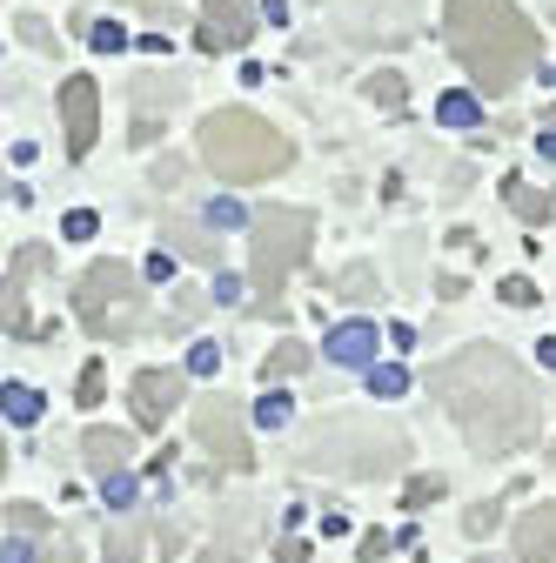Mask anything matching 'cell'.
<instances>
[{
  "mask_svg": "<svg viewBox=\"0 0 556 563\" xmlns=\"http://www.w3.org/2000/svg\"><path fill=\"white\" fill-rule=\"evenodd\" d=\"M430 396L449 409V422L469 437L476 456H510L536 437L543 422V402H536V383L523 376L516 356H503L497 342H469L456 356H443L430 376Z\"/></svg>",
  "mask_w": 556,
  "mask_h": 563,
  "instance_id": "cell-1",
  "label": "cell"
},
{
  "mask_svg": "<svg viewBox=\"0 0 556 563\" xmlns=\"http://www.w3.org/2000/svg\"><path fill=\"white\" fill-rule=\"evenodd\" d=\"M443 34H449V54L463 60V75L476 81V95L516 88L536 60V27L523 21L516 0H443Z\"/></svg>",
  "mask_w": 556,
  "mask_h": 563,
  "instance_id": "cell-2",
  "label": "cell"
},
{
  "mask_svg": "<svg viewBox=\"0 0 556 563\" xmlns=\"http://www.w3.org/2000/svg\"><path fill=\"white\" fill-rule=\"evenodd\" d=\"M201 162L215 168L229 188H248V181H268L296 162V148L282 141V128H268L255 108H215L201 121Z\"/></svg>",
  "mask_w": 556,
  "mask_h": 563,
  "instance_id": "cell-3",
  "label": "cell"
},
{
  "mask_svg": "<svg viewBox=\"0 0 556 563\" xmlns=\"http://www.w3.org/2000/svg\"><path fill=\"white\" fill-rule=\"evenodd\" d=\"M255 262H248V275H255V309H282V289H289V275L302 268V255H309V242H315V216L309 208H262L255 216Z\"/></svg>",
  "mask_w": 556,
  "mask_h": 563,
  "instance_id": "cell-4",
  "label": "cell"
},
{
  "mask_svg": "<svg viewBox=\"0 0 556 563\" xmlns=\"http://www.w3.org/2000/svg\"><path fill=\"white\" fill-rule=\"evenodd\" d=\"M142 275L134 268H121V262H94L81 282H75V322L88 329V335H101V342H114V335H134L142 329Z\"/></svg>",
  "mask_w": 556,
  "mask_h": 563,
  "instance_id": "cell-5",
  "label": "cell"
},
{
  "mask_svg": "<svg viewBox=\"0 0 556 563\" xmlns=\"http://www.w3.org/2000/svg\"><path fill=\"white\" fill-rule=\"evenodd\" d=\"M342 450V476H382V470H396L402 463V437L396 430H369V422H349V416H329V422H315L309 430V443H302V456H309V470L322 463V456H335Z\"/></svg>",
  "mask_w": 556,
  "mask_h": 563,
  "instance_id": "cell-6",
  "label": "cell"
},
{
  "mask_svg": "<svg viewBox=\"0 0 556 563\" xmlns=\"http://www.w3.org/2000/svg\"><path fill=\"white\" fill-rule=\"evenodd\" d=\"M194 437H201V450L215 456V463H229V470H255L248 422H242V409H235L229 396H208V402H194Z\"/></svg>",
  "mask_w": 556,
  "mask_h": 563,
  "instance_id": "cell-7",
  "label": "cell"
},
{
  "mask_svg": "<svg viewBox=\"0 0 556 563\" xmlns=\"http://www.w3.org/2000/svg\"><path fill=\"white\" fill-rule=\"evenodd\" d=\"M60 134H67V155H88L94 148V134H101V88L88 75H67L60 88Z\"/></svg>",
  "mask_w": 556,
  "mask_h": 563,
  "instance_id": "cell-8",
  "label": "cell"
},
{
  "mask_svg": "<svg viewBox=\"0 0 556 563\" xmlns=\"http://www.w3.org/2000/svg\"><path fill=\"white\" fill-rule=\"evenodd\" d=\"M181 396H188V369H142L127 383V402H134V422H142V430H162Z\"/></svg>",
  "mask_w": 556,
  "mask_h": 563,
  "instance_id": "cell-9",
  "label": "cell"
},
{
  "mask_svg": "<svg viewBox=\"0 0 556 563\" xmlns=\"http://www.w3.org/2000/svg\"><path fill=\"white\" fill-rule=\"evenodd\" d=\"M255 41V8L248 0H201V54H229Z\"/></svg>",
  "mask_w": 556,
  "mask_h": 563,
  "instance_id": "cell-10",
  "label": "cell"
},
{
  "mask_svg": "<svg viewBox=\"0 0 556 563\" xmlns=\"http://www.w3.org/2000/svg\"><path fill=\"white\" fill-rule=\"evenodd\" d=\"M376 349H382L376 322H329L322 356H329L335 369H376Z\"/></svg>",
  "mask_w": 556,
  "mask_h": 563,
  "instance_id": "cell-11",
  "label": "cell"
},
{
  "mask_svg": "<svg viewBox=\"0 0 556 563\" xmlns=\"http://www.w3.org/2000/svg\"><path fill=\"white\" fill-rule=\"evenodd\" d=\"M516 556L523 563H556V504H536L530 517H516Z\"/></svg>",
  "mask_w": 556,
  "mask_h": 563,
  "instance_id": "cell-12",
  "label": "cell"
},
{
  "mask_svg": "<svg viewBox=\"0 0 556 563\" xmlns=\"http://www.w3.org/2000/svg\"><path fill=\"white\" fill-rule=\"evenodd\" d=\"M81 456L108 476V470H121V463L134 456V430H88V437H81Z\"/></svg>",
  "mask_w": 556,
  "mask_h": 563,
  "instance_id": "cell-13",
  "label": "cell"
},
{
  "mask_svg": "<svg viewBox=\"0 0 556 563\" xmlns=\"http://www.w3.org/2000/svg\"><path fill=\"white\" fill-rule=\"evenodd\" d=\"M309 363H315V356H309V342H296V335H282V342H275V349H268V356H262V376H268V383H282V376H302Z\"/></svg>",
  "mask_w": 556,
  "mask_h": 563,
  "instance_id": "cell-14",
  "label": "cell"
},
{
  "mask_svg": "<svg viewBox=\"0 0 556 563\" xmlns=\"http://www.w3.org/2000/svg\"><path fill=\"white\" fill-rule=\"evenodd\" d=\"M503 195H510V208H516V222H523V229H543V222H549V195H536L530 181H516V175H510V181H503Z\"/></svg>",
  "mask_w": 556,
  "mask_h": 563,
  "instance_id": "cell-15",
  "label": "cell"
},
{
  "mask_svg": "<svg viewBox=\"0 0 556 563\" xmlns=\"http://www.w3.org/2000/svg\"><path fill=\"white\" fill-rule=\"evenodd\" d=\"M0 409H8V422H14V430H27V422H41V389H34V383H8Z\"/></svg>",
  "mask_w": 556,
  "mask_h": 563,
  "instance_id": "cell-16",
  "label": "cell"
},
{
  "mask_svg": "<svg viewBox=\"0 0 556 563\" xmlns=\"http://www.w3.org/2000/svg\"><path fill=\"white\" fill-rule=\"evenodd\" d=\"M436 114H443V128H476V121H482V101L456 88V95H443V101H436Z\"/></svg>",
  "mask_w": 556,
  "mask_h": 563,
  "instance_id": "cell-17",
  "label": "cell"
},
{
  "mask_svg": "<svg viewBox=\"0 0 556 563\" xmlns=\"http://www.w3.org/2000/svg\"><path fill=\"white\" fill-rule=\"evenodd\" d=\"M402 389H409V369H402V363H376V369H369V396H376V402H396Z\"/></svg>",
  "mask_w": 556,
  "mask_h": 563,
  "instance_id": "cell-18",
  "label": "cell"
},
{
  "mask_svg": "<svg viewBox=\"0 0 556 563\" xmlns=\"http://www.w3.org/2000/svg\"><path fill=\"white\" fill-rule=\"evenodd\" d=\"M289 416H296V402H289L282 389H268V396L255 402V422H262V430H282V422H289Z\"/></svg>",
  "mask_w": 556,
  "mask_h": 563,
  "instance_id": "cell-19",
  "label": "cell"
},
{
  "mask_svg": "<svg viewBox=\"0 0 556 563\" xmlns=\"http://www.w3.org/2000/svg\"><path fill=\"white\" fill-rule=\"evenodd\" d=\"M497 296H503L510 309H536V302H543V296H536V282H530V275H503V282H497Z\"/></svg>",
  "mask_w": 556,
  "mask_h": 563,
  "instance_id": "cell-20",
  "label": "cell"
},
{
  "mask_svg": "<svg viewBox=\"0 0 556 563\" xmlns=\"http://www.w3.org/2000/svg\"><path fill=\"white\" fill-rule=\"evenodd\" d=\"M369 101H376V108H389V114H396V108H402V101H409V88H402V75H369Z\"/></svg>",
  "mask_w": 556,
  "mask_h": 563,
  "instance_id": "cell-21",
  "label": "cell"
},
{
  "mask_svg": "<svg viewBox=\"0 0 556 563\" xmlns=\"http://www.w3.org/2000/svg\"><path fill=\"white\" fill-rule=\"evenodd\" d=\"M101 497H108V510H127V504H134V476H127V470H108V476H101Z\"/></svg>",
  "mask_w": 556,
  "mask_h": 563,
  "instance_id": "cell-22",
  "label": "cell"
},
{
  "mask_svg": "<svg viewBox=\"0 0 556 563\" xmlns=\"http://www.w3.org/2000/svg\"><path fill=\"white\" fill-rule=\"evenodd\" d=\"M101 389H108V369H101V363H88V369H81V383H75V402H81V409H94V402H101Z\"/></svg>",
  "mask_w": 556,
  "mask_h": 563,
  "instance_id": "cell-23",
  "label": "cell"
},
{
  "mask_svg": "<svg viewBox=\"0 0 556 563\" xmlns=\"http://www.w3.org/2000/svg\"><path fill=\"white\" fill-rule=\"evenodd\" d=\"M443 497V476H415L409 489H402V510H423V504H436Z\"/></svg>",
  "mask_w": 556,
  "mask_h": 563,
  "instance_id": "cell-24",
  "label": "cell"
},
{
  "mask_svg": "<svg viewBox=\"0 0 556 563\" xmlns=\"http://www.w3.org/2000/svg\"><path fill=\"white\" fill-rule=\"evenodd\" d=\"M222 369V342H194L188 349V376H215Z\"/></svg>",
  "mask_w": 556,
  "mask_h": 563,
  "instance_id": "cell-25",
  "label": "cell"
},
{
  "mask_svg": "<svg viewBox=\"0 0 556 563\" xmlns=\"http://www.w3.org/2000/svg\"><path fill=\"white\" fill-rule=\"evenodd\" d=\"M88 41H94V54H121V47H127L121 21H94V27H88Z\"/></svg>",
  "mask_w": 556,
  "mask_h": 563,
  "instance_id": "cell-26",
  "label": "cell"
},
{
  "mask_svg": "<svg viewBox=\"0 0 556 563\" xmlns=\"http://www.w3.org/2000/svg\"><path fill=\"white\" fill-rule=\"evenodd\" d=\"M94 229H101L94 208H75V216H67V242H94Z\"/></svg>",
  "mask_w": 556,
  "mask_h": 563,
  "instance_id": "cell-27",
  "label": "cell"
},
{
  "mask_svg": "<svg viewBox=\"0 0 556 563\" xmlns=\"http://www.w3.org/2000/svg\"><path fill=\"white\" fill-rule=\"evenodd\" d=\"M14 34H21L27 47H41V54L54 47V34H47V21H34V14H21V21H14Z\"/></svg>",
  "mask_w": 556,
  "mask_h": 563,
  "instance_id": "cell-28",
  "label": "cell"
},
{
  "mask_svg": "<svg viewBox=\"0 0 556 563\" xmlns=\"http://www.w3.org/2000/svg\"><path fill=\"white\" fill-rule=\"evenodd\" d=\"M8 517H14V530H47V510L41 504H8Z\"/></svg>",
  "mask_w": 556,
  "mask_h": 563,
  "instance_id": "cell-29",
  "label": "cell"
},
{
  "mask_svg": "<svg viewBox=\"0 0 556 563\" xmlns=\"http://www.w3.org/2000/svg\"><path fill=\"white\" fill-rule=\"evenodd\" d=\"M168 235H181V242H188L181 255H194V262H215V249H208V235H194V229H181V222H175Z\"/></svg>",
  "mask_w": 556,
  "mask_h": 563,
  "instance_id": "cell-30",
  "label": "cell"
},
{
  "mask_svg": "<svg viewBox=\"0 0 556 563\" xmlns=\"http://www.w3.org/2000/svg\"><path fill=\"white\" fill-rule=\"evenodd\" d=\"M369 289H376L369 268H349V275H342V296H369Z\"/></svg>",
  "mask_w": 556,
  "mask_h": 563,
  "instance_id": "cell-31",
  "label": "cell"
},
{
  "mask_svg": "<svg viewBox=\"0 0 556 563\" xmlns=\"http://www.w3.org/2000/svg\"><path fill=\"white\" fill-rule=\"evenodd\" d=\"M21 537H27V530H21ZM21 537H14V530H8V550H0V563H34V550H27V543H21Z\"/></svg>",
  "mask_w": 556,
  "mask_h": 563,
  "instance_id": "cell-32",
  "label": "cell"
},
{
  "mask_svg": "<svg viewBox=\"0 0 556 563\" xmlns=\"http://www.w3.org/2000/svg\"><path fill=\"white\" fill-rule=\"evenodd\" d=\"M215 302H222V309L242 302V282H235V275H215Z\"/></svg>",
  "mask_w": 556,
  "mask_h": 563,
  "instance_id": "cell-33",
  "label": "cell"
},
{
  "mask_svg": "<svg viewBox=\"0 0 556 563\" xmlns=\"http://www.w3.org/2000/svg\"><path fill=\"white\" fill-rule=\"evenodd\" d=\"M463 523H469V530H476V537H482V530H490V523H497V504H476V510H469V517H463Z\"/></svg>",
  "mask_w": 556,
  "mask_h": 563,
  "instance_id": "cell-34",
  "label": "cell"
},
{
  "mask_svg": "<svg viewBox=\"0 0 556 563\" xmlns=\"http://www.w3.org/2000/svg\"><path fill=\"white\" fill-rule=\"evenodd\" d=\"M275 556H282V563H309V543L302 537H282V550H275Z\"/></svg>",
  "mask_w": 556,
  "mask_h": 563,
  "instance_id": "cell-35",
  "label": "cell"
},
{
  "mask_svg": "<svg viewBox=\"0 0 556 563\" xmlns=\"http://www.w3.org/2000/svg\"><path fill=\"white\" fill-rule=\"evenodd\" d=\"M142 275H148V282H168V275H175V255H148V268H142Z\"/></svg>",
  "mask_w": 556,
  "mask_h": 563,
  "instance_id": "cell-36",
  "label": "cell"
},
{
  "mask_svg": "<svg viewBox=\"0 0 556 563\" xmlns=\"http://www.w3.org/2000/svg\"><path fill=\"white\" fill-rule=\"evenodd\" d=\"M363 556H369V563L389 556V530H369V537H363Z\"/></svg>",
  "mask_w": 556,
  "mask_h": 563,
  "instance_id": "cell-37",
  "label": "cell"
},
{
  "mask_svg": "<svg viewBox=\"0 0 556 563\" xmlns=\"http://www.w3.org/2000/svg\"><path fill=\"white\" fill-rule=\"evenodd\" d=\"M536 155H543V162H556V121H549V128L536 134Z\"/></svg>",
  "mask_w": 556,
  "mask_h": 563,
  "instance_id": "cell-38",
  "label": "cell"
},
{
  "mask_svg": "<svg viewBox=\"0 0 556 563\" xmlns=\"http://www.w3.org/2000/svg\"><path fill=\"white\" fill-rule=\"evenodd\" d=\"M262 14H268L275 27H282V21H289V0H262Z\"/></svg>",
  "mask_w": 556,
  "mask_h": 563,
  "instance_id": "cell-39",
  "label": "cell"
},
{
  "mask_svg": "<svg viewBox=\"0 0 556 563\" xmlns=\"http://www.w3.org/2000/svg\"><path fill=\"white\" fill-rule=\"evenodd\" d=\"M536 356H543V369H556V342H536Z\"/></svg>",
  "mask_w": 556,
  "mask_h": 563,
  "instance_id": "cell-40",
  "label": "cell"
},
{
  "mask_svg": "<svg viewBox=\"0 0 556 563\" xmlns=\"http://www.w3.org/2000/svg\"><path fill=\"white\" fill-rule=\"evenodd\" d=\"M47 563H81V556H75V543H60V550H54Z\"/></svg>",
  "mask_w": 556,
  "mask_h": 563,
  "instance_id": "cell-41",
  "label": "cell"
},
{
  "mask_svg": "<svg viewBox=\"0 0 556 563\" xmlns=\"http://www.w3.org/2000/svg\"><path fill=\"white\" fill-rule=\"evenodd\" d=\"M201 563H242V556H229V550H208V556H201Z\"/></svg>",
  "mask_w": 556,
  "mask_h": 563,
  "instance_id": "cell-42",
  "label": "cell"
},
{
  "mask_svg": "<svg viewBox=\"0 0 556 563\" xmlns=\"http://www.w3.org/2000/svg\"><path fill=\"white\" fill-rule=\"evenodd\" d=\"M142 8H148V14H168V8H175V0H142Z\"/></svg>",
  "mask_w": 556,
  "mask_h": 563,
  "instance_id": "cell-43",
  "label": "cell"
}]
</instances>
